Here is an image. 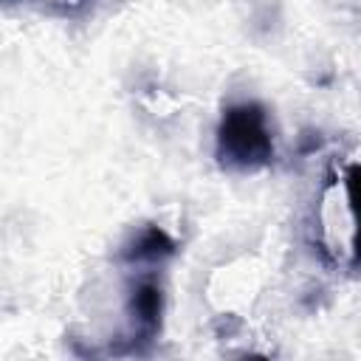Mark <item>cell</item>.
Here are the masks:
<instances>
[{
	"instance_id": "obj_1",
	"label": "cell",
	"mask_w": 361,
	"mask_h": 361,
	"mask_svg": "<svg viewBox=\"0 0 361 361\" xmlns=\"http://www.w3.org/2000/svg\"><path fill=\"white\" fill-rule=\"evenodd\" d=\"M217 155L231 169H257L271 161V127L259 104L243 102L223 113L217 130Z\"/></svg>"
},
{
	"instance_id": "obj_2",
	"label": "cell",
	"mask_w": 361,
	"mask_h": 361,
	"mask_svg": "<svg viewBox=\"0 0 361 361\" xmlns=\"http://www.w3.org/2000/svg\"><path fill=\"white\" fill-rule=\"evenodd\" d=\"M133 319L141 333H155L161 319V288L155 282H141L133 290Z\"/></svg>"
},
{
	"instance_id": "obj_3",
	"label": "cell",
	"mask_w": 361,
	"mask_h": 361,
	"mask_svg": "<svg viewBox=\"0 0 361 361\" xmlns=\"http://www.w3.org/2000/svg\"><path fill=\"white\" fill-rule=\"evenodd\" d=\"M172 240L161 231V228H147L138 240H135V248H133V257H149V259H158V257H166L172 254Z\"/></svg>"
},
{
	"instance_id": "obj_4",
	"label": "cell",
	"mask_w": 361,
	"mask_h": 361,
	"mask_svg": "<svg viewBox=\"0 0 361 361\" xmlns=\"http://www.w3.org/2000/svg\"><path fill=\"white\" fill-rule=\"evenodd\" d=\"M347 186H350V200L358 217V237H355V259L361 262V166H353L347 175Z\"/></svg>"
}]
</instances>
